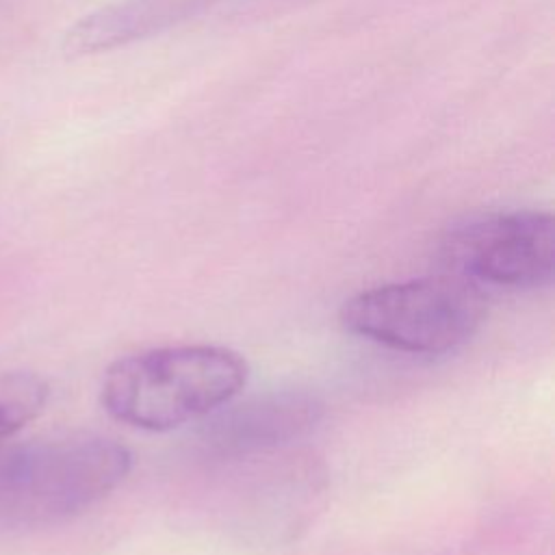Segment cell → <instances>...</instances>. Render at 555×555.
<instances>
[{"label":"cell","mask_w":555,"mask_h":555,"mask_svg":"<svg viewBox=\"0 0 555 555\" xmlns=\"http://www.w3.org/2000/svg\"><path fill=\"white\" fill-rule=\"evenodd\" d=\"M323 412L325 403L310 390H267L204 416L197 442L210 457L241 460L304 438Z\"/></svg>","instance_id":"5b68a950"},{"label":"cell","mask_w":555,"mask_h":555,"mask_svg":"<svg viewBox=\"0 0 555 555\" xmlns=\"http://www.w3.org/2000/svg\"><path fill=\"white\" fill-rule=\"evenodd\" d=\"M132 453L98 434H69L0 451V522L17 527L74 518L130 473Z\"/></svg>","instance_id":"7a4b0ae2"},{"label":"cell","mask_w":555,"mask_h":555,"mask_svg":"<svg viewBox=\"0 0 555 555\" xmlns=\"http://www.w3.org/2000/svg\"><path fill=\"white\" fill-rule=\"evenodd\" d=\"M48 382L35 373H0V442L35 421L48 403Z\"/></svg>","instance_id":"52a82bcc"},{"label":"cell","mask_w":555,"mask_h":555,"mask_svg":"<svg viewBox=\"0 0 555 555\" xmlns=\"http://www.w3.org/2000/svg\"><path fill=\"white\" fill-rule=\"evenodd\" d=\"M444 271L483 286L531 291L546 286L555 269L553 217L533 208L492 210L470 217L440 245Z\"/></svg>","instance_id":"277c9868"},{"label":"cell","mask_w":555,"mask_h":555,"mask_svg":"<svg viewBox=\"0 0 555 555\" xmlns=\"http://www.w3.org/2000/svg\"><path fill=\"white\" fill-rule=\"evenodd\" d=\"M241 353L221 345L158 347L115 360L100 401L111 418L143 431H169L232 401L247 384Z\"/></svg>","instance_id":"6da1fadb"},{"label":"cell","mask_w":555,"mask_h":555,"mask_svg":"<svg viewBox=\"0 0 555 555\" xmlns=\"http://www.w3.org/2000/svg\"><path fill=\"white\" fill-rule=\"evenodd\" d=\"M204 0H119L76 20L63 35L67 56L126 46L191 15Z\"/></svg>","instance_id":"8992f818"},{"label":"cell","mask_w":555,"mask_h":555,"mask_svg":"<svg viewBox=\"0 0 555 555\" xmlns=\"http://www.w3.org/2000/svg\"><path fill=\"white\" fill-rule=\"evenodd\" d=\"M340 325L412 356H442L468 343L486 319V293L451 271L379 284L343 301Z\"/></svg>","instance_id":"3957f363"}]
</instances>
